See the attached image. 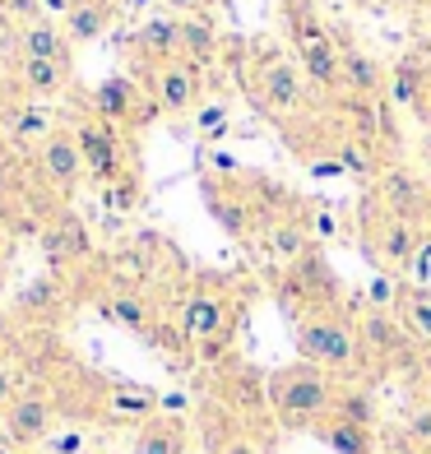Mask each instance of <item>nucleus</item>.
I'll return each instance as SVG.
<instances>
[{"instance_id":"f03ea898","label":"nucleus","mask_w":431,"mask_h":454,"mask_svg":"<svg viewBox=\"0 0 431 454\" xmlns=\"http://www.w3.org/2000/svg\"><path fill=\"white\" fill-rule=\"evenodd\" d=\"M297 362H311L330 376H348V371H362V343L353 316L334 311V306H320V311H306L297 320Z\"/></svg>"},{"instance_id":"e433bc0d","label":"nucleus","mask_w":431,"mask_h":454,"mask_svg":"<svg viewBox=\"0 0 431 454\" xmlns=\"http://www.w3.org/2000/svg\"><path fill=\"white\" fill-rule=\"evenodd\" d=\"M399 441L431 450V403H418L413 412H408V418H404V436H399Z\"/></svg>"},{"instance_id":"a18cd8bd","label":"nucleus","mask_w":431,"mask_h":454,"mask_svg":"<svg viewBox=\"0 0 431 454\" xmlns=\"http://www.w3.org/2000/svg\"><path fill=\"white\" fill-rule=\"evenodd\" d=\"M121 5H126L130 14H144V10H149V5H153V0H121Z\"/></svg>"},{"instance_id":"c756f323","label":"nucleus","mask_w":431,"mask_h":454,"mask_svg":"<svg viewBox=\"0 0 431 454\" xmlns=\"http://www.w3.org/2000/svg\"><path fill=\"white\" fill-rule=\"evenodd\" d=\"M204 200H209V214H214L223 227H228L232 237H246V232H251L255 218H251V209H246L251 200H228V195H218V191H209Z\"/></svg>"},{"instance_id":"9b49d317","label":"nucleus","mask_w":431,"mask_h":454,"mask_svg":"<svg viewBox=\"0 0 431 454\" xmlns=\"http://www.w3.org/2000/svg\"><path fill=\"white\" fill-rule=\"evenodd\" d=\"M56 130H60V121H56V112L47 107V102L19 98L0 112V135H5L10 144H19V149H43Z\"/></svg>"},{"instance_id":"412c9836","label":"nucleus","mask_w":431,"mask_h":454,"mask_svg":"<svg viewBox=\"0 0 431 454\" xmlns=\"http://www.w3.org/2000/svg\"><path fill=\"white\" fill-rule=\"evenodd\" d=\"M60 306H66V278L47 270V274H37L24 293H19L14 311L24 320H51V316H60Z\"/></svg>"},{"instance_id":"a211bd4d","label":"nucleus","mask_w":431,"mask_h":454,"mask_svg":"<svg viewBox=\"0 0 431 454\" xmlns=\"http://www.w3.org/2000/svg\"><path fill=\"white\" fill-rule=\"evenodd\" d=\"M376 195L385 204V214H395V218H413L418 223V214H427V185L408 168H389L380 176V191Z\"/></svg>"},{"instance_id":"c03bdc74","label":"nucleus","mask_w":431,"mask_h":454,"mask_svg":"<svg viewBox=\"0 0 431 454\" xmlns=\"http://www.w3.org/2000/svg\"><path fill=\"white\" fill-rule=\"evenodd\" d=\"M316 232H320V237H330V232H334V218H330V214H320V218H316Z\"/></svg>"},{"instance_id":"2f4dec72","label":"nucleus","mask_w":431,"mask_h":454,"mask_svg":"<svg viewBox=\"0 0 431 454\" xmlns=\"http://www.w3.org/2000/svg\"><path fill=\"white\" fill-rule=\"evenodd\" d=\"M334 418H348V422H366V427H376V403L366 389H353V385H343V395L334 403Z\"/></svg>"},{"instance_id":"f8f14e48","label":"nucleus","mask_w":431,"mask_h":454,"mask_svg":"<svg viewBox=\"0 0 431 454\" xmlns=\"http://www.w3.org/2000/svg\"><path fill=\"white\" fill-rule=\"evenodd\" d=\"M74 139H79L84 172H89L93 185H116L121 176H126V168H121V149H116V139H112V130L102 126V121H79Z\"/></svg>"},{"instance_id":"c85d7f7f","label":"nucleus","mask_w":431,"mask_h":454,"mask_svg":"<svg viewBox=\"0 0 431 454\" xmlns=\"http://www.w3.org/2000/svg\"><path fill=\"white\" fill-rule=\"evenodd\" d=\"M270 251L283 264H297V260H306V251H311V237H306V227H297V223H278L270 232Z\"/></svg>"},{"instance_id":"7c9ffc66","label":"nucleus","mask_w":431,"mask_h":454,"mask_svg":"<svg viewBox=\"0 0 431 454\" xmlns=\"http://www.w3.org/2000/svg\"><path fill=\"white\" fill-rule=\"evenodd\" d=\"M287 14H293V43H297V51H306V47H316V43H325V37H330V28L320 24V14L306 5V0H293V5H287Z\"/></svg>"},{"instance_id":"1a4fd4ad","label":"nucleus","mask_w":431,"mask_h":454,"mask_svg":"<svg viewBox=\"0 0 431 454\" xmlns=\"http://www.w3.org/2000/svg\"><path fill=\"white\" fill-rule=\"evenodd\" d=\"M37 241H43V255H47V264H51V274H66L70 264H79V260L93 255L89 227L79 223L70 209H56L51 223H47V232L37 237Z\"/></svg>"},{"instance_id":"4be33fe9","label":"nucleus","mask_w":431,"mask_h":454,"mask_svg":"<svg viewBox=\"0 0 431 454\" xmlns=\"http://www.w3.org/2000/svg\"><path fill=\"white\" fill-rule=\"evenodd\" d=\"M107 24H112V5L74 0V5L66 10V19H60V33H66L70 47H89V43H98V37L107 33Z\"/></svg>"},{"instance_id":"ddd939ff","label":"nucleus","mask_w":431,"mask_h":454,"mask_svg":"<svg viewBox=\"0 0 431 454\" xmlns=\"http://www.w3.org/2000/svg\"><path fill=\"white\" fill-rule=\"evenodd\" d=\"M130 51L144 60V70H158L168 60H181V19L176 14H149L130 37Z\"/></svg>"},{"instance_id":"cd10ccee","label":"nucleus","mask_w":431,"mask_h":454,"mask_svg":"<svg viewBox=\"0 0 431 454\" xmlns=\"http://www.w3.org/2000/svg\"><path fill=\"white\" fill-rule=\"evenodd\" d=\"M427 93H431L427 74L413 66V60H399L395 74H389V93H385L389 107H418V102H427Z\"/></svg>"},{"instance_id":"bb28decb","label":"nucleus","mask_w":431,"mask_h":454,"mask_svg":"<svg viewBox=\"0 0 431 454\" xmlns=\"http://www.w3.org/2000/svg\"><path fill=\"white\" fill-rule=\"evenodd\" d=\"M343 84L357 98H380L385 70L376 66V56H366V51H343Z\"/></svg>"},{"instance_id":"72a5a7b5","label":"nucleus","mask_w":431,"mask_h":454,"mask_svg":"<svg viewBox=\"0 0 431 454\" xmlns=\"http://www.w3.org/2000/svg\"><path fill=\"white\" fill-rule=\"evenodd\" d=\"M19 395H24V366H19L10 353H0V412H5Z\"/></svg>"},{"instance_id":"7ed1b4c3","label":"nucleus","mask_w":431,"mask_h":454,"mask_svg":"<svg viewBox=\"0 0 431 454\" xmlns=\"http://www.w3.org/2000/svg\"><path fill=\"white\" fill-rule=\"evenodd\" d=\"M353 329H357V343H362V371H372V376H380V371H395V366L413 371L418 357H422L418 343L408 339L399 311H380V306L357 301Z\"/></svg>"},{"instance_id":"dca6fc26","label":"nucleus","mask_w":431,"mask_h":454,"mask_svg":"<svg viewBox=\"0 0 431 454\" xmlns=\"http://www.w3.org/2000/svg\"><path fill=\"white\" fill-rule=\"evenodd\" d=\"M14 60H47V66H70L66 33L47 19H28L14 28Z\"/></svg>"},{"instance_id":"f257e3e1","label":"nucleus","mask_w":431,"mask_h":454,"mask_svg":"<svg viewBox=\"0 0 431 454\" xmlns=\"http://www.w3.org/2000/svg\"><path fill=\"white\" fill-rule=\"evenodd\" d=\"M343 395V380L320 371L311 362H293L264 376V399H270V418L283 431H311L320 418H330Z\"/></svg>"},{"instance_id":"09e8293b","label":"nucleus","mask_w":431,"mask_h":454,"mask_svg":"<svg viewBox=\"0 0 431 454\" xmlns=\"http://www.w3.org/2000/svg\"><path fill=\"white\" fill-rule=\"evenodd\" d=\"M0 454H24V450H10V445H5V450H0Z\"/></svg>"},{"instance_id":"a878e982","label":"nucleus","mask_w":431,"mask_h":454,"mask_svg":"<svg viewBox=\"0 0 431 454\" xmlns=\"http://www.w3.org/2000/svg\"><path fill=\"white\" fill-rule=\"evenodd\" d=\"M135 102H139L135 79H107V84H98V93H93V116L102 126H107V121H130Z\"/></svg>"},{"instance_id":"473e14b6","label":"nucleus","mask_w":431,"mask_h":454,"mask_svg":"<svg viewBox=\"0 0 431 454\" xmlns=\"http://www.w3.org/2000/svg\"><path fill=\"white\" fill-rule=\"evenodd\" d=\"M214 454H274V450H270V441H255L251 427H237L214 441Z\"/></svg>"},{"instance_id":"aec40b11","label":"nucleus","mask_w":431,"mask_h":454,"mask_svg":"<svg viewBox=\"0 0 431 454\" xmlns=\"http://www.w3.org/2000/svg\"><path fill=\"white\" fill-rule=\"evenodd\" d=\"M102 316H107L112 325H121V329H130V334H144V339L158 329L153 301L144 297V293H126V287H116V293L102 301Z\"/></svg>"},{"instance_id":"3c124183","label":"nucleus","mask_w":431,"mask_h":454,"mask_svg":"<svg viewBox=\"0 0 431 454\" xmlns=\"http://www.w3.org/2000/svg\"><path fill=\"white\" fill-rule=\"evenodd\" d=\"M0 149H5V135H0Z\"/></svg>"},{"instance_id":"4468645a","label":"nucleus","mask_w":431,"mask_h":454,"mask_svg":"<svg viewBox=\"0 0 431 454\" xmlns=\"http://www.w3.org/2000/svg\"><path fill=\"white\" fill-rule=\"evenodd\" d=\"M255 98H260V107H270L274 116H293L306 102V84L287 60H264L260 74H255Z\"/></svg>"},{"instance_id":"49530a36","label":"nucleus","mask_w":431,"mask_h":454,"mask_svg":"<svg viewBox=\"0 0 431 454\" xmlns=\"http://www.w3.org/2000/svg\"><path fill=\"white\" fill-rule=\"evenodd\" d=\"M422 126H427V135H431V93H427V102H422Z\"/></svg>"},{"instance_id":"de8ad7c7","label":"nucleus","mask_w":431,"mask_h":454,"mask_svg":"<svg viewBox=\"0 0 431 454\" xmlns=\"http://www.w3.org/2000/svg\"><path fill=\"white\" fill-rule=\"evenodd\" d=\"M98 5H112V10H116V5H121V0H98Z\"/></svg>"},{"instance_id":"393cba45","label":"nucleus","mask_w":431,"mask_h":454,"mask_svg":"<svg viewBox=\"0 0 431 454\" xmlns=\"http://www.w3.org/2000/svg\"><path fill=\"white\" fill-rule=\"evenodd\" d=\"M297 56H302V70H306V79H311V84H320V89H343V51L334 47V37H325V43L306 47V51H297Z\"/></svg>"},{"instance_id":"58836bf2","label":"nucleus","mask_w":431,"mask_h":454,"mask_svg":"<svg viewBox=\"0 0 431 454\" xmlns=\"http://www.w3.org/2000/svg\"><path fill=\"white\" fill-rule=\"evenodd\" d=\"M413 376H418V389H422V403H431V348H427V353L418 357Z\"/></svg>"},{"instance_id":"4c0bfd02","label":"nucleus","mask_w":431,"mask_h":454,"mask_svg":"<svg viewBox=\"0 0 431 454\" xmlns=\"http://www.w3.org/2000/svg\"><path fill=\"white\" fill-rule=\"evenodd\" d=\"M200 130L204 135H223V130H228V112H223V107H204L200 112Z\"/></svg>"},{"instance_id":"79ce46f5","label":"nucleus","mask_w":431,"mask_h":454,"mask_svg":"<svg viewBox=\"0 0 431 454\" xmlns=\"http://www.w3.org/2000/svg\"><path fill=\"white\" fill-rule=\"evenodd\" d=\"M5 5H10L14 14H28V19H37V10H43V0H5Z\"/></svg>"},{"instance_id":"20e7f679","label":"nucleus","mask_w":431,"mask_h":454,"mask_svg":"<svg viewBox=\"0 0 431 454\" xmlns=\"http://www.w3.org/2000/svg\"><path fill=\"white\" fill-rule=\"evenodd\" d=\"M56 395L47 385H24V395H19L5 412H0V441H5L10 450H43L47 436L56 431Z\"/></svg>"},{"instance_id":"a19ab883","label":"nucleus","mask_w":431,"mask_h":454,"mask_svg":"<svg viewBox=\"0 0 431 454\" xmlns=\"http://www.w3.org/2000/svg\"><path fill=\"white\" fill-rule=\"evenodd\" d=\"M311 172H316V176H339V172H343V162H339V158H316V162H311Z\"/></svg>"},{"instance_id":"37998d69","label":"nucleus","mask_w":431,"mask_h":454,"mask_svg":"<svg viewBox=\"0 0 431 454\" xmlns=\"http://www.w3.org/2000/svg\"><path fill=\"white\" fill-rule=\"evenodd\" d=\"M10 241H14V237H10V227H5V223H0V270H5V255H10Z\"/></svg>"},{"instance_id":"0eeeda50","label":"nucleus","mask_w":431,"mask_h":454,"mask_svg":"<svg viewBox=\"0 0 431 454\" xmlns=\"http://www.w3.org/2000/svg\"><path fill=\"white\" fill-rule=\"evenodd\" d=\"M366 241H372V255L385 264V270H413V260L422 251V232H418V223L413 218H395V214H376L372 227H366Z\"/></svg>"},{"instance_id":"c9c22d12","label":"nucleus","mask_w":431,"mask_h":454,"mask_svg":"<svg viewBox=\"0 0 431 454\" xmlns=\"http://www.w3.org/2000/svg\"><path fill=\"white\" fill-rule=\"evenodd\" d=\"M43 450H47V454H93V450H89V431H84V427H66V431H51Z\"/></svg>"},{"instance_id":"5701e85b","label":"nucleus","mask_w":431,"mask_h":454,"mask_svg":"<svg viewBox=\"0 0 431 454\" xmlns=\"http://www.w3.org/2000/svg\"><path fill=\"white\" fill-rule=\"evenodd\" d=\"M181 60L195 70H209L218 60V28L209 14H191L181 19Z\"/></svg>"},{"instance_id":"b1692460","label":"nucleus","mask_w":431,"mask_h":454,"mask_svg":"<svg viewBox=\"0 0 431 454\" xmlns=\"http://www.w3.org/2000/svg\"><path fill=\"white\" fill-rule=\"evenodd\" d=\"M395 311H399V320H404V329H408V339H413L422 353H427V348H431V287L404 283Z\"/></svg>"},{"instance_id":"9d476101","label":"nucleus","mask_w":431,"mask_h":454,"mask_svg":"<svg viewBox=\"0 0 431 454\" xmlns=\"http://www.w3.org/2000/svg\"><path fill=\"white\" fill-rule=\"evenodd\" d=\"M98 412L116 427H139V422H149L162 412V395L149 385L112 380V385H102V395H98Z\"/></svg>"},{"instance_id":"f704fd0d","label":"nucleus","mask_w":431,"mask_h":454,"mask_svg":"<svg viewBox=\"0 0 431 454\" xmlns=\"http://www.w3.org/2000/svg\"><path fill=\"white\" fill-rule=\"evenodd\" d=\"M334 158L343 162V172H372L376 168V153H372V144H366V139H343Z\"/></svg>"},{"instance_id":"6e6552de","label":"nucleus","mask_w":431,"mask_h":454,"mask_svg":"<svg viewBox=\"0 0 431 454\" xmlns=\"http://www.w3.org/2000/svg\"><path fill=\"white\" fill-rule=\"evenodd\" d=\"M149 93H153V107L168 112V116H186L200 107V70L186 66V60H168V66L149 70Z\"/></svg>"},{"instance_id":"39448f33","label":"nucleus","mask_w":431,"mask_h":454,"mask_svg":"<svg viewBox=\"0 0 431 454\" xmlns=\"http://www.w3.org/2000/svg\"><path fill=\"white\" fill-rule=\"evenodd\" d=\"M237 329V306L218 287H200V293L181 306V334L200 348V357H218V348L232 339Z\"/></svg>"},{"instance_id":"2eb2a0df","label":"nucleus","mask_w":431,"mask_h":454,"mask_svg":"<svg viewBox=\"0 0 431 454\" xmlns=\"http://www.w3.org/2000/svg\"><path fill=\"white\" fill-rule=\"evenodd\" d=\"M130 454H191V427L176 412H158V418L139 422L130 431Z\"/></svg>"},{"instance_id":"ea45409f","label":"nucleus","mask_w":431,"mask_h":454,"mask_svg":"<svg viewBox=\"0 0 431 454\" xmlns=\"http://www.w3.org/2000/svg\"><path fill=\"white\" fill-rule=\"evenodd\" d=\"M162 5H168V14H176V19H191V14H200L204 0H162Z\"/></svg>"},{"instance_id":"6ab92c4d","label":"nucleus","mask_w":431,"mask_h":454,"mask_svg":"<svg viewBox=\"0 0 431 454\" xmlns=\"http://www.w3.org/2000/svg\"><path fill=\"white\" fill-rule=\"evenodd\" d=\"M70 84V66H47V60H14V89L28 102H51Z\"/></svg>"},{"instance_id":"423d86ee","label":"nucleus","mask_w":431,"mask_h":454,"mask_svg":"<svg viewBox=\"0 0 431 454\" xmlns=\"http://www.w3.org/2000/svg\"><path fill=\"white\" fill-rule=\"evenodd\" d=\"M37 176L47 181V191L60 195V200H70L79 191V181H89L84 172V153H79V139L74 130H56L43 149H37Z\"/></svg>"},{"instance_id":"8fccbe9b","label":"nucleus","mask_w":431,"mask_h":454,"mask_svg":"<svg viewBox=\"0 0 431 454\" xmlns=\"http://www.w3.org/2000/svg\"><path fill=\"white\" fill-rule=\"evenodd\" d=\"M0 293H5V270H0Z\"/></svg>"},{"instance_id":"f3484780","label":"nucleus","mask_w":431,"mask_h":454,"mask_svg":"<svg viewBox=\"0 0 431 454\" xmlns=\"http://www.w3.org/2000/svg\"><path fill=\"white\" fill-rule=\"evenodd\" d=\"M311 436L320 445H330L334 454H380V436H376V427H366V422H348V418H320L311 427Z\"/></svg>"}]
</instances>
